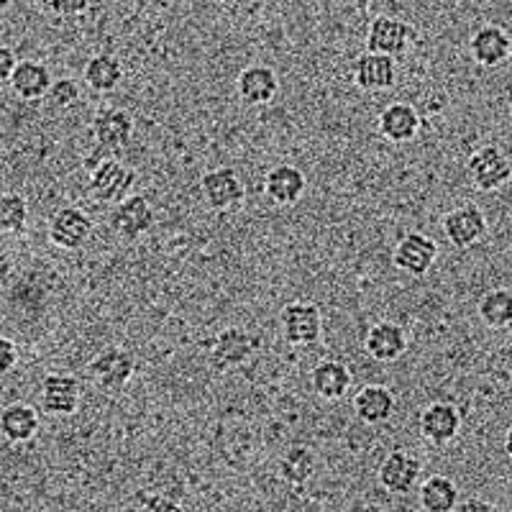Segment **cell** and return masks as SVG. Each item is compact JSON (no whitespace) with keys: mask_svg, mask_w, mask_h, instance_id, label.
<instances>
[{"mask_svg":"<svg viewBox=\"0 0 512 512\" xmlns=\"http://www.w3.org/2000/svg\"><path fill=\"white\" fill-rule=\"evenodd\" d=\"M502 448H505V454L512 459V428L505 433V441H502Z\"/></svg>","mask_w":512,"mask_h":512,"instance_id":"37","label":"cell"},{"mask_svg":"<svg viewBox=\"0 0 512 512\" xmlns=\"http://www.w3.org/2000/svg\"><path fill=\"white\" fill-rule=\"evenodd\" d=\"M39 413L26 402H11L0 415V431L11 443H29L39 433Z\"/></svg>","mask_w":512,"mask_h":512,"instance_id":"26","label":"cell"},{"mask_svg":"<svg viewBox=\"0 0 512 512\" xmlns=\"http://www.w3.org/2000/svg\"><path fill=\"white\" fill-rule=\"evenodd\" d=\"M16 67H18V62H16V57H13L11 49L8 47L0 49V80L8 85L13 77V72H16Z\"/></svg>","mask_w":512,"mask_h":512,"instance_id":"35","label":"cell"},{"mask_svg":"<svg viewBox=\"0 0 512 512\" xmlns=\"http://www.w3.org/2000/svg\"><path fill=\"white\" fill-rule=\"evenodd\" d=\"M351 372L346 367L344 361H336V359H326V361H318V367L313 369L310 374V387H313L315 395L320 400H341V397L349 392L351 387Z\"/></svg>","mask_w":512,"mask_h":512,"instance_id":"24","label":"cell"},{"mask_svg":"<svg viewBox=\"0 0 512 512\" xmlns=\"http://www.w3.org/2000/svg\"><path fill=\"white\" fill-rule=\"evenodd\" d=\"M280 326L290 346H313L323 333V318H320L318 305L295 300L282 308Z\"/></svg>","mask_w":512,"mask_h":512,"instance_id":"10","label":"cell"},{"mask_svg":"<svg viewBox=\"0 0 512 512\" xmlns=\"http://www.w3.org/2000/svg\"><path fill=\"white\" fill-rule=\"evenodd\" d=\"M136 172L134 169L123 167L116 159H105L98 169L90 172L88 192L90 198L98 200L103 205H118L121 200L128 198V192L134 187Z\"/></svg>","mask_w":512,"mask_h":512,"instance_id":"4","label":"cell"},{"mask_svg":"<svg viewBox=\"0 0 512 512\" xmlns=\"http://www.w3.org/2000/svg\"><path fill=\"white\" fill-rule=\"evenodd\" d=\"M16 364H18L16 344H13L11 338H3V341H0V372L8 374L11 369H16Z\"/></svg>","mask_w":512,"mask_h":512,"instance_id":"34","label":"cell"},{"mask_svg":"<svg viewBox=\"0 0 512 512\" xmlns=\"http://www.w3.org/2000/svg\"><path fill=\"white\" fill-rule=\"evenodd\" d=\"M305 187H308V180H305L303 169L292 167V164H277L264 177V195L274 205H295L305 195Z\"/></svg>","mask_w":512,"mask_h":512,"instance_id":"21","label":"cell"},{"mask_svg":"<svg viewBox=\"0 0 512 512\" xmlns=\"http://www.w3.org/2000/svg\"><path fill=\"white\" fill-rule=\"evenodd\" d=\"M134 369V354L126 349H118V346L100 351V354L88 364L90 377H93V382L98 384L103 392L123 390V387L131 382V377H134Z\"/></svg>","mask_w":512,"mask_h":512,"instance_id":"8","label":"cell"},{"mask_svg":"<svg viewBox=\"0 0 512 512\" xmlns=\"http://www.w3.org/2000/svg\"><path fill=\"white\" fill-rule=\"evenodd\" d=\"M436 259L438 244L431 236H425V233L418 231L405 233V236L395 244V251H392V264H395L400 272L410 274V277H423V274L431 272Z\"/></svg>","mask_w":512,"mask_h":512,"instance_id":"11","label":"cell"},{"mask_svg":"<svg viewBox=\"0 0 512 512\" xmlns=\"http://www.w3.org/2000/svg\"><path fill=\"white\" fill-rule=\"evenodd\" d=\"M469 52H472V59L479 67L492 70V67H500L510 59L512 36L502 26L487 24L474 31L472 41H469Z\"/></svg>","mask_w":512,"mask_h":512,"instance_id":"19","label":"cell"},{"mask_svg":"<svg viewBox=\"0 0 512 512\" xmlns=\"http://www.w3.org/2000/svg\"><path fill=\"white\" fill-rule=\"evenodd\" d=\"M510 487H512V474H510Z\"/></svg>","mask_w":512,"mask_h":512,"instance_id":"39","label":"cell"},{"mask_svg":"<svg viewBox=\"0 0 512 512\" xmlns=\"http://www.w3.org/2000/svg\"><path fill=\"white\" fill-rule=\"evenodd\" d=\"M420 507L425 512H451L459 507V487L454 479L433 474L420 484Z\"/></svg>","mask_w":512,"mask_h":512,"instance_id":"27","label":"cell"},{"mask_svg":"<svg viewBox=\"0 0 512 512\" xmlns=\"http://www.w3.org/2000/svg\"><path fill=\"white\" fill-rule=\"evenodd\" d=\"M200 195L210 210H233L239 208L246 198V187L239 172L233 167H216L205 172L200 180Z\"/></svg>","mask_w":512,"mask_h":512,"instance_id":"3","label":"cell"},{"mask_svg":"<svg viewBox=\"0 0 512 512\" xmlns=\"http://www.w3.org/2000/svg\"><path fill=\"white\" fill-rule=\"evenodd\" d=\"M93 236V218L80 208H59L54 210L49 218V241L57 249L64 251H77L88 244Z\"/></svg>","mask_w":512,"mask_h":512,"instance_id":"7","label":"cell"},{"mask_svg":"<svg viewBox=\"0 0 512 512\" xmlns=\"http://www.w3.org/2000/svg\"><path fill=\"white\" fill-rule=\"evenodd\" d=\"M466 175L482 192H495L512 180V164L500 146H482L466 162Z\"/></svg>","mask_w":512,"mask_h":512,"instance_id":"2","label":"cell"},{"mask_svg":"<svg viewBox=\"0 0 512 512\" xmlns=\"http://www.w3.org/2000/svg\"><path fill=\"white\" fill-rule=\"evenodd\" d=\"M111 228L116 231V236H121L123 241H134L144 233H149L157 223V216H154L152 203L144 198V195H128L126 200L113 208L111 218H108Z\"/></svg>","mask_w":512,"mask_h":512,"instance_id":"12","label":"cell"},{"mask_svg":"<svg viewBox=\"0 0 512 512\" xmlns=\"http://www.w3.org/2000/svg\"><path fill=\"white\" fill-rule=\"evenodd\" d=\"M82 400L80 382L72 374H49L41 382V408L49 415H72L77 413Z\"/></svg>","mask_w":512,"mask_h":512,"instance_id":"18","label":"cell"},{"mask_svg":"<svg viewBox=\"0 0 512 512\" xmlns=\"http://www.w3.org/2000/svg\"><path fill=\"white\" fill-rule=\"evenodd\" d=\"M95 144L108 154L123 152L134 141V118L123 108H103L93 118Z\"/></svg>","mask_w":512,"mask_h":512,"instance_id":"14","label":"cell"},{"mask_svg":"<svg viewBox=\"0 0 512 512\" xmlns=\"http://www.w3.org/2000/svg\"><path fill=\"white\" fill-rule=\"evenodd\" d=\"M8 85L21 100H41L49 95L54 80L47 64L36 62V59H24V62H18Z\"/></svg>","mask_w":512,"mask_h":512,"instance_id":"23","label":"cell"},{"mask_svg":"<svg viewBox=\"0 0 512 512\" xmlns=\"http://www.w3.org/2000/svg\"><path fill=\"white\" fill-rule=\"evenodd\" d=\"M11 3H13V0H0V6H3V8H8Z\"/></svg>","mask_w":512,"mask_h":512,"instance_id":"38","label":"cell"},{"mask_svg":"<svg viewBox=\"0 0 512 512\" xmlns=\"http://www.w3.org/2000/svg\"><path fill=\"white\" fill-rule=\"evenodd\" d=\"M420 128H423V118H420L418 108H413L410 103H390L379 113L377 131L390 144H408V141L418 139Z\"/></svg>","mask_w":512,"mask_h":512,"instance_id":"17","label":"cell"},{"mask_svg":"<svg viewBox=\"0 0 512 512\" xmlns=\"http://www.w3.org/2000/svg\"><path fill=\"white\" fill-rule=\"evenodd\" d=\"M123 77H126V70H123L121 59L108 52L95 54L82 70V80L93 93H113L123 82Z\"/></svg>","mask_w":512,"mask_h":512,"instance_id":"25","label":"cell"},{"mask_svg":"<svg viewBox=\"0 0 512 512\" xmlns=\"http://www.w3.org/2000/svg\"><path fill=\"white\" fill-rule=\"evenodd\" d=\"M93 0H47V8L59 18H75L88 11Z\"/></svg>","mask_w":512,"mask_h":512,"instance_id":"33","label":"cell"},{"mask_svg":"<svg viewBox=\"0 0 512 512\" xmlns=\"http://www.w3.org/2000/svg\"><path fill=\"white\" fill-rule=\"evenodd\" d=\"M29 223V200L21 192H6L0 200V228L6 236H18Z\"/></svg>","mask_w":512,"mask_h":512,"instance_id":"30","label":"cell"},{"mask_svg":"<svg viewBox=\"0 0 512 512\" xmlns=\"http://www.w3.org/2000/svg\"><path fill=\"white\" fill-rule=\"evenodd\" d=\"M459 510L461 512H492V510H495V505H489V502L472 497V500L459 502Z\"/></svg>","mask_w":512,"mask_h":512,"instance_id":"36","label":"cell"},{"mask_svg":"<svg viewBox=\"0 0 512 512\" xmlns=\"http://www.w3.org/2000/svg\"><path fill=\"white\" fill-rule=\"evenodd\" d=\"M461 410L451 402H431L420 413V436L431 446H448L461 433Z\"/></svg>","mask_w":512,"mask_h":512,"instance_id":"15","label":"cell"},{"mask_svg":"<svg viewBox=\"0 0 512 512\" xmlns=\"http://www.w3.org/2000/svg\"><path fill=\"white\" fill-rule=\"evenodd\" d=\"M413 39L415 31L408 21L395 16H377L367 31V52L390 54L397 59L408 52Z\"/></svg>","mask_w":512,"mask_h":512,"instance_id":"13","label":"cell"},{"mask_svg":"<svg viewBox=\"0 0 512 512\" xmlns=\"http://www.w3.org/2000/svg\"><path fill=\"white\" fill-rule=\"evenodd\" d=\"M364 349H367V354L372 356L374 361L390 364V361H397L405 351H408V336H405L400 323L379 320V323H374L367 331Z\"/></svg>","mask_w":512,"mask_h":512,"instance_id":"20","label":"cell"},{"mask_svg":"<svg viewBox=\"0 0 512 512\" xmlns=\"http://www.w3.org/2000/svg\"><path fill=\"white\" fill-rule=\"evenodd\" d=\"M479 318L487 328H495V331H502V328L512 326V292L510 290H489L484 292L482 300H479Z\"/></svg>","mask_w":512,"mask_h":512,"instance_id":"29","label":"cell"},{"mask_svg":"<svg viewBox=\"0 0 512 512\" xmlns=\"http://www.w3.org/2000/svg\"><path fill=\"white\" fill-rule=\"evenodd\" d=\"M441 231L454 249H472L487 236V218H484L479 205L466 203L448 210L441 221Z\"/></svg>","mask_w":512,"mask_h":512,"instance_id":"5","label":"cell"},{"mask_svg":"<svg viewBox=\"0 0 512 512\" xmlns=\"http://www.w3.org/2000/svg\"><path fill=\"white\" fill-rule=\"evenodd\" d=\"M351 77H354V85L361 93H384V90L395 88L397 59L390 57V54L364 52L356 57L354 67H351Z\"/></svg>","mask_w":512,"mask_h":512,"instance_id":"9","label":"cell"},{"mask_svg":"<svg viewBox=\"0 0 512 512\" xmlns=\"http://www.w3.org/2000/svg\"><path fill=\"white\" fill-rule=\"evenodd\" d=\"M136 502H139L141 510H149V512H180L182 505L180 502H175L172 497H164V495H157V492H139L136 495Z\"/></svg>","mask_w":512,"mask_h":512,"instance_id":"32","label":"cell"},{"mask_svg":"<svg viewBox=\"0 0 512 512\" xmlns=\"http://www.w3.org/2000/svg\"><path fill=\"white\" fill-rule=\"evenodd\" d=\"M315 469H318V456H315L313 448L303 446V443L287 448L280 459V477L292 487H300L308 479H313Z\"/></svg>","mask_w":512,"mask_h":512,"instance_id":"28","label":"cell"},{"mask_svg":"<svg viewBox=\"0 0 512 512\" xmlns=\"http://www.w3.org/2000/svg\"><path fill=\"white\" fill-rule=\"evenodd\" d=\"M280 93V77L267 64H251L236 77V95L244 105H269Z\"/></svg>","mask_w":512,"mask_h":512,"instance_id":"16","label":"cell"},{"mask_svg":"<svg viewBox=\"0 0 512 512\" xmlns=\"http://www.w3.org/2000/svg\"><path fill=\"white\" fill-rule=\"evenodd\" d=\"M420 474H423V461L418 456L408 454V451H400V448L384 456L377 469V479L382 489L395 497L410 495L418 487Z\"/></svg>","mask_w":512,"mask_h":512,"instance_id":"6","label":"cell"},{"mask_svg":"<svg viewBox=\"0 0 512 512\" xmlns=\"http://www.w3.org/2000/svg\"><path fill=\"white\" fill-rule=\"evenodd\" d=\"M47 98L54 108H72L80 100V85L70 80V77H59V80H54Z\"/></svg>","mask_w":512,"mask_h":512,"instance_id":"31","label":"cell"},{"mask_svg":"<svg viewBox=\"0 0 512 512\" xmlns=\"http://www.w3.org/2000/svg\"><path fill=\"white\" fill-rule=\"evenodd\" d=\"M397 400L392 390H387L384 384H367L361 387L354 397V413L361 423L379 425L395 415Z\"/></svg>","mask_w":512,"mask_h":512,"instance_id":"22","label":"cell"},{"mask_svg":"<svg viewBox=\"0 0 512 512\" xmlns=\"http://www.w3.org/2000/svg\"><path fill=\"white\" fill-rule=\"evenodd\" d=\"M262 349V338L246 331L241 326H231L218 333L210 344V367L216 372H231V369L244 367L251 356Z\"/></svg>","mask_w":512,"mask_h":512,"instance_id":"1","label":"cell"}]
</instances>
